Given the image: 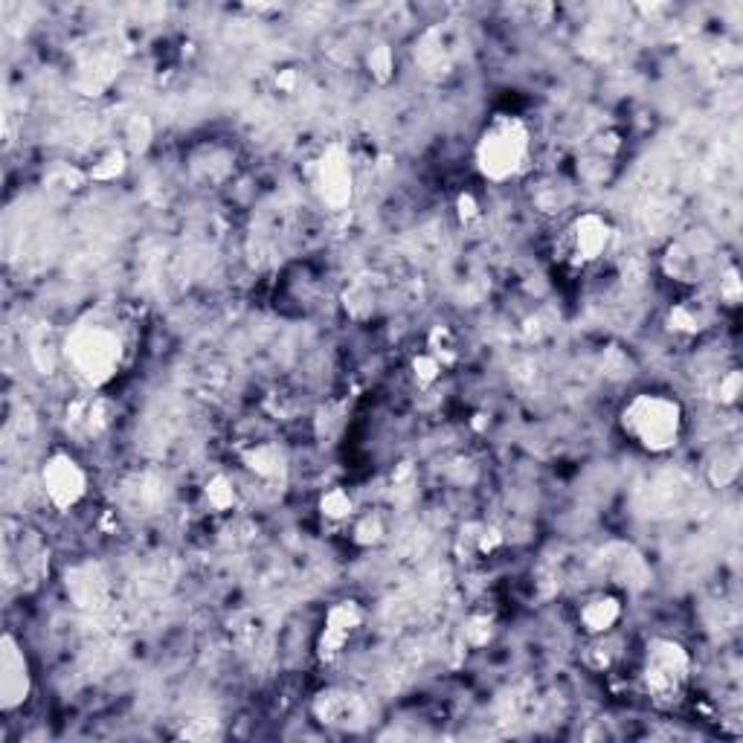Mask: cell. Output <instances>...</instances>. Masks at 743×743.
Segmentation results:
<instances>
[{
	"label": "cell",
	"mask_w": 743,
	"mask_h": 743,
	"mask_svg": "<svg viewBox=\"0 0 743 743\" xmlns=\"http://www.w3.org/2000/svg\"><path fill=\"white\" fill-rule=\"evenodd\" d=\"M720 302L735 308L741 302V279H738V270L729 268L720 279Z\"/></svg>",
	"instance_id": "28"
},
{
	"label": "cell",
	"mask_w": 743,
	"mask_h": 743,
	"mask_svg": "<svg viewBox=\"0 0 743 743\" xmlns=\"http://www.w3.org/2000/svg\"><path fill=\"white\" fill-rule=\"evenodd\" d=\"M442 363L436 360V357L430 355V352H421V355L413 360V375H416V381L421 387H430V384H436L439 381V375H442Z\"/></svg>",
	"instance_id": "25"
},
{
	"label": "cell",
	"mask_w": 743,
	"mask_h": 743,
	"mask_svg": "<svg viewBox=\"0 0 743 743\" xmlns=\"http://www.w3.org/2000/svg\"><path fill=\"white\" fill-rule=\"evenodd\" d=\"M204 497H207L209 508H215V511H227V508L236 503V488H233V482L227 479V476H212L207 482V488H204Z\"/></svg>",
	"instance_id": "22"
},
{
	"label": "cell",
	"mask_w": 743,
	"mask_h": 743,
	"mask_svg": "<svg viewBox=\"0 0 743 743\" xmlns=\"http://www.w3.org/2000/svg\"><path fill=\"white\" fill-rule=\"evenodd\" d=\"M314 189L328 209H346L352 204L355 169H352L349 151L343 146H328L320 154L317 169H314Z\"/></svg>",
	"instance_id": "9"
},
{
	"label": "cell",
	"mask_w": 743,
	"mask_h": 743,
	"mask_svg": "<svg viewBox=\"0 0 743 743\" xmlns=\"http://www.w3.org/2000/svg\"><path fill=\"white\" fill-rule=\"evenodd\" d=\"M88 471L82 462L67 453V450H53L44 465H41V491L47 503L59 511H73L85 497H88Z\"/></svg>",
	"instance_id": "7"
},
{
	"label": "cell",
	"mask_w": 743,
	"mask_h": 743,
	"mask_svg": "<svg viewBox=\"0 0 743 743\" xmlns=\"http://www.w3.org/2000/svg\"><path fill=\"white\" fill-rule=\"evenodd\" d=\"M125 172V151L122 149H105L93 163L88 166V178L99 180V183H108V180H117Z\"/></svg>",
	"instance_id": "21"
},
{
	"label": "cell",
	"mask_w": 743,
	"mask_h": 743,
	"mask_svg": "<svg viewBox=\"0 0 743 743\" xmlns=\"http://www.w3.org/2000/svg\"><path fill=\"white\" fill-rule=\"evenodd\" d=\"M366 703L355 691L326 688L314 697V717L334 729H360L366 723Z\"/></svg>",
	"instance_id": "11"
},
{
	"label": "cell",
	"mask_w": 743,
	"mask_h": 743,
	"mask_svg": "<svg viewBox=\"0 0 743 743\" xmlns=\"http://www.w3.org/2000/svg\"><path fill=\"white\" fill-rule=\"evenodd\" d=\"M691 654L677 639L656 636L645 645L642 665H639V683L645 688L648 700L659 709H674L685 700V691L691 683Z\"/></svg>",
	"instance_id": "4"
},
{
	"label": "cell",
	"mask_w": 743,
	"mask_h": 743,
	"mask_svg": "<svg viewBox=\"0 0 743 743\" xmlns=\"http://www.w3.org/2000/svg\"><path fill=\"white\" fill-rule=\"evenodd\" d=\"M32 697V665L27 648L12 636L3 633L0 639V709L6 714L18 712Z\"/></svg>",
	"instance_id": "8"
},
{
	"label": "cell",
	"mask_w": 743,
	"mask_h": 743,
	"mask_svg": "<svg viewBox=\"0 0 743 743\" xmlns=\"http://www.w3.org/2000/svg\"><path fill=\"white\" fill-rule=\"evenodd\" d=\"M381 537H384V526H381V520H378V517H372V514L355 517V540H357V543H363V546H372V543H378Z\"/></svg>",
	"instance_id": "26"
},
{
	"label": "cell",
	"mask_w": 743,
	"mask_h": 743,
	"mask_svg": "<svg viewBox=\"0 0 743 743\" xmlns=\"http://www.w3.org/2000/svg\"><path fill=\"white\" fill-rule=\"evenodd\" d=\"M241 459H244V465L259 476V479H276V476L285 471V456H282V450L276 445H270V442H256V445H250L244 450Z\"/></svg>",
	"instance_id": "17"
},
{
	"label": "cell",
	"mask_w": 743,
	"mask_h": 743,
	"mask_svg": "<svg viewBox=\"0 0 743 743\" xmlns=\"http://www.w3.org/2000/svg\"><path fill=\"white\" fill-rule=\"evenodd\" d=\"M418 59H421V64H424L427 70L445 73V70H450V64H453V50H450L445 35L439 30H433L424 35V41H421V47H418Z\"/></svg>",
	"instance_id": "19"
},
{
	"label": "cell",
	"mask_w": 743,
	"mask_h": 743,
	"mask_svg": "<svg viewBox=\"0 0 743 743\" xmlns=\"http://www.w3.org/2000/svg\"><path fill=\"white\" fill-rule=\"evenodd\" d=\"M712 323V311H709V305L706 302H700V299H685V302H677L674 308H671V314H668V326L671 331H677V334H700V331H706Z\"/></svg>",
	"instance_id": "16"
},
{
	"label": "cell",
	"mask_w": 743,
	"mask_h": 743,
	"mask_svg": "<svg viewBox=\"0 0 743 743\" xmlns=\"http://www.w3.org/2000/svg\"><path fill=\"white\" fill-rule=\"evenodd\" d=\"M50 566V552L38 532L15 520L3 523V581L6 587H32L44 578Z\"/></svg>",
	"instance_id": "6"
},
{
	"label": "cell",
	"mask_w": 743,
	"mask_h": 743,
	"mask_svg": "<svg viewBox=\"0 0 743 743\" xmlns=\"http://www.w3.org/2000/svg\"><path fill=\"white\" fill-rule=\"evenodd\" d=\"M532 131L514 114H494L482 125L474 143V166L488 183H508L529 163Z\"/></svg>",
	"instance_id": "3"
},
{
	"label": "cell",
	"mask_w": 743,
	"mask_h": 743,
	"mask_svg": "<svg viewBox=\"0 0 743 743\" xmlns=\"http://www.w3.org/2000/svg\"><path fill=\"white\" fill-rule=\"evenodd\" d=\"M613 238H616V230H613L610 218H604L598 212H581L558 236L555 256L569 270H587L610 253Z\"/></svg>",
	"instance_id": "5"
},
{
	"label": "cell",
	"mask_w": 743,
	"mask_h": 743,
	"mask_svg": "<svg viewBox=\"0 0 743 743\" xmlns=\"http://www.w3.org/2000/svg\"><path fill=\"white\" fill-rule=\"evenodd\" d=\"M738 471H741V453H738V447H726V450H720V456L714 462L712 482L723 488V485L738 479Z\"/></svg>",
	"instance_id": "23"
},
{
	"label": "cell",
	"mask_w": 743,
	"mask_h": 743,
	"mask_svg": "<svg viewBox=\"0 0 743 743\" xmlns=\"http://www.w3.org/2000/svg\"><path fill=\"white\" fill-rule=\"evenodd\" d=\"M738 395H741V372L729 369L717 381V398H720V404H738Z\"/></svg>",
	"instance_id": "27"
},
{
	"label": "cell",
	"mask_w": 743,
	"mask_h": 743,
	"mask_svg": "<svg viewBox=\"0 0 743 743\" xmlns=\"http://www.w3.org/2000/svg\"><path fill=\"white\" fill-rule=\"evenodd\" d=\"M366 67H369L372 79L387 82L389 76H392V70H395V56H392L389 44H375L369 50V56H366Z\"/></svg>",
	"instance_id": "24"
},
{
	"label": "cell",
	"mask_w": 743,
	"mask_h": 743,
	"mask_svg": "<svg viewBox=\"0 0 743 743\" xmlns=\"http://www.w3.org/2000/svg\"><path fill=\"white\" fill-rule=\"evenodd\" d=\"M622 619V601L613 593H595L590 595L581 610H578V622L584 627V633L590 636H604Z\"/></svg>",
	"instance_id": "14"
},
{
	"label": "cell",
	"mask_w": 743,
	"mask_h": 743,
	"mask_svg": "<svg viewBox=\"0 0 743 743\" xmlns=\"http://www.w3.org/2000/svg\"><path fill=\"white\" fill-rule=\"evenodd\" d=\"M607 566L619 584H642V578H645V564L630 546H616V552L607 555Z\"/></svg>",
	"instance_id": "18"
},
{
	"label": "cell",
	"mask_w": 743,
	"mask_h": 743,
	"mask_svg": "<svg viewBox=\"0 0 743 743\" xmlns=\"http://www.w3.org/2000/svg\"><path fill=\"white\" fill-rule=\"evenodd\" d=\"M108 578L93 564H79L67 572V595L82 610H99L108 601Z\"/></svg>",
	"instance_id": "13"
},
{
	"label": "cell",
	"mask_w": 743,
	"mask_h": 743,
	"mask_svg": "<svg viewBox=\"0 0 743 743\" xmlns=\"http://www.w3.org/2000/svg\"><path fill=\"white\" fill-rule=\"evenodd\" d=\"M320 514L328 523H349L355 520V500L346 488H328L320 500Z\"/></svg>",
	"instance_id": "20"
},
{
	"label": "cell",
	"mask_w": 743,
	"mask_h": 743,
	"mask_svg": "<svg viewBox=\"0 0 743 743\" xmlns=\"http://www.w3.org/2000/svg\"><path fill=\"white\" fill-rule=\"evenodd\" d=\"M125 357H128L125 328L105 311L82 317L61 340V360L88 392H99L114 384L125 366Z\"/></svg>",
	"instance_id": "1"
},
{
	"label": "cell",
	"mask_w": 743,
	"mask_h": 743,
	"mask_svg": "<svg viewBox=\"0 0 743 743\" xmlns=\"http://www.w3.org/2000/svg\"><path fill=\"white\" fill-rule=\"evenodd\" d=\"M619 430L627 442L639 447L642 453L665 456L683 442V404L668 392H656V389L636 392L619 410Z\"/></svg>",
	"instance_id": "2"
},
{
	"label": "cell",
	"mask_w": 743,
	"mask_h": 743,
	"mask_svg": "<svg viewBox=\"0 0 743 743\" xmlns=\"http://www.w3.org/2000/svg\"><path fill=\"white\" fill-rule=\"evenodd\" d=\"M111 421H114V404L99 392H85L67 407V427L82 439L102 436L111 427Z\"/></svg>",
	"instance_id": "12"
},
{
	"label": "cell",
	"mask_w": 743,
	"mask_h": 743,
	"mask_svg": "<svg viewBox=\"0 0 743 743\" xmlns=\"http://www.w3.org/2000/svg\"><path fill=\"white\" fill-rule=\"evenodd\" d=\"M363 625V610L357 601H337L326 613V622L317 639V656L320 662H334L337 656L346 651L349 639L355 636Z\"/></svg>",
	"instance_id": "10"
},
{
	"label": "cell",
	"mask_w": 743,
	"mask_h": 743,
	"mask_svg": "<svg viewBox=\"0 0 743 743\" xmlns=\"http://www.w3.org/2000/svg\"><path fill=\"white\" fill-rule=\"evenodd\" d=\"M459 215H462L465 221L479 215V209L474 207V198H471V195H462V198H459Z\"/></svg>",
	"instance_id": "29"
},
{
	"label": "cell",
	"mask_w": 743,
	"mask_h": 743,
	"mask_svg": "<svg viewBox=\"0 0 743 743\" xmlns=\"http://www.w3.org/2000/svg\"><path fill=\"white\" fill-rule=\"evenodd\" d=\"M662 270H665V276L674 279V282L694 285L697 276H700V259H697V253H694L688 244L674 241V244H668V250H665V256H662Z\"/></svg>",
	"instance_id": "15"
}]
</instances>
